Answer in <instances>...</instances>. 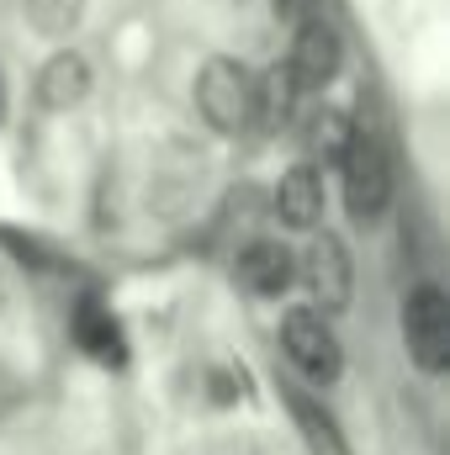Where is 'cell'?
Instances as JSON below:
<instances>
[{"label": "cell", "instance_id": "cell-1", "mask_svg": "<svg viewBox=\"0 0 450 455\" xmlns=\"http://www.w3.org/2000/svg\"><path fill=\"white\" fill-rule=\"evenodd\" d=\"M344 212L355 223H376L392 202V164H387V143L371 132V127H355L350 143H344Z\"/></svg>", "mask_w": 450, "mask_h": 455}, {"label": "cell", "instance_id": "cell-2", "mask_svg": "<svg viewBox=\"0 0 450 455\" xmlns=\"http://www.w3.org/2000/svg\"><path fill=\"white\" fill-rule=\"evenodd\" d=\"M197 112L207 116L213 132H249L254 112V75L238 59H207L197 75Z\"/></svg>", "mask_w": 450, "mask_h": 455}, {"label": "cell", "instance_id": "cell-3", "mask_svg": "<svg viewBox=\"0 0 450 455\" xmlns=\"http://www.w3.org/2000/svg\"><path fill=\"white\" fill-rule=\"evenodd\" d=\"M281 349L318 387L339 381V371H344V349H339L334 329H329V313H318V307H292L281 318Z\"/></svg>", "mask_w": 450, "mask_h": 455}, {"label": "cell", "instance_id": "cell-4", "mask_svg": "<svg viewBox=\"0 0 450 455\" xmlns=\"http://www.w3.org/2000/svg\"><path fill=\"white\" fill-rule=\"evenodd\" d=\"M403 339L419 371L440 376L450 365V297L440 286H414L408 291V307H403Z\"/></svg>", "mask_w": 450, "mask_h": 455}, {"label": "cell", "instance_id": "cell-5", "mask_svg": "<svg viewBox=\"0 0 450 455\" xmlns=\"http://www.w3.org/2000/svg\"><path fill=\"white\" fill-rule=\"evenodd\" d=\"M308 291L318 313H344L355 297V265L350 249L339 243V233H313L308 243Z\"/></svg>", "mask_w": 450, "mask_h": 455}, {"label": "cell", "instance_id": "cell-6", "mask_svg": "<svg viewBox=\"0 0 450 455\" xmlns=\"http://www.w3.org/2000/svg\"><path fill=\"white\" fill-rule=\"evenodd\" d=\"M339 64H344V43H339L334 27H329L324 16L302 21L297 37H292V53H286L292 80H297L302 91H324V85L339 75Z\"/></svg>", "mask_w": 450, "mask_h": 455}, {"label": "cell", "instance_id": "cell-7", "mask_svg": "<svg viewBox=\"0 0 450 455\" xmlns=\"http://www.w3.org/2000/svg\"><path fill=\"white\" fill-rule=\"evenodd\" d=\"M292 270H297V259H292L276 238H254V243L238 254V265H233V275H238V286H244L249 297H281V291L292 286Z\"/></svg>", "mask_w": 450, "mask_h": 455}, {"label": "cell", "instance_id": "cell-8", "mask_svg": "<svg viewBox=\"0 0 450 455\" xmlns=\"http://www.w3.org/2000/svg\"><path fill=\"white\" fill-rule=\"evenodd\" d=\"M276 218L286 228H302V233H313V228L324 223V175H318V164H292L281 175V186H276Z\"/></svg>", "mask_w": 450, "mask_h": 455}, {"label": "cell", "instance_id": "cell-9", "mask_svg": "<svg viewBox=\"0 0 450 455\" xmlns=\"http://www.w3.org/2000/svg\"><path fill=\"white\" fill-rule=\"evenodd\" d=\"M297 96H302V85L292 80L286 59L270 64L265 75H254V112H249V127H260V132H286L292 116H297Z\"/></svg>", "mask_w": 450, "mask_h": 455}, {"label": "cell", "instance_id": "cell-10", "mask_svg": "<svg viewBox=\"0 0 450 455\" xmlns=\"http://www.w3.org/2000/svg\"><path fill=\"white\" fill-rule=\"evenodd\" d=\"M85 96H91V64H85L75 48H59V53L43 64V75H37V101H43L48 112H75Z\"/></svg>", "mask_w": 450, "mask_h": 455}, {"label": "cell", "instance_id": "cell-11", "mask_svg": "<svg viewBox=\"0 0 450 455\" xmlns=\"http://www.w3.org/2000/svg\"><path fill=\"white\" fill-rule=\"evenodd\" d=\"M69 334L75 344L96 360V365H122L127 360V344H122V329H117V318L96 302V297H85L80 307H75V318H69Z\"/></svg>", "mask_w": 450, "mask_h": 455}, {"label": "cell", "instance_id": "cell-12", "mask_svg": "<svg viewBox=\"0 0 450 455\" xmlns=\"http://www.w3.org/2000/svg\"><path fill=\"white\" fill-rule=\"evenodd\" d=\"M281 397H286V408H292V419H297V429H302V440H308V455H350V445H344V435H339V424H334V413H329L313 392L281 387Z\"/></svg>", "mask_w": 450, "mask_h": 455}, {"label": "cell", "instance_id": "cell-13", "mask_svg": "<svg viewBox=\"0 0 450 455\" xmlns=\"http://www.w3.org/2000/svg\"><path fill=\"white\" fill-rule=\"evenodd\" d=\"M350 132H355V122L339 112V107H318V112L308 116V127H302V143H308V154H313V159L339 164V159H344Z\"/></svg>", "mask_w": 450, "mask_h": 455}, {"label": "cell", "instance_id": "cell-14", "mask_svg": "<svg viewBox=\"0 0 450 455\" xmlns=\"http://www.w3.org/2000/svg\"><path fill=\"white\" fill-rule=\"evenodd\" d=\"M21 11L43 37H69L85 21V0H21Z\"/></svg>", "mask_w": 450, "mask_h": 455}, {"label": "cell", "instance_id": "cell-15", "mask_svg": "<svg viewBox=\"0 0 450 455\" xmlns=\"http://www.w3.org/2000/svg\"><path fill=\"white\" fill-rule=\"evenodd\" d=\"M308 5H313V0H276V16H281V21H302Z\"/></svg>", "mask_w": 450, "mask_h": 455}]
</instances>
